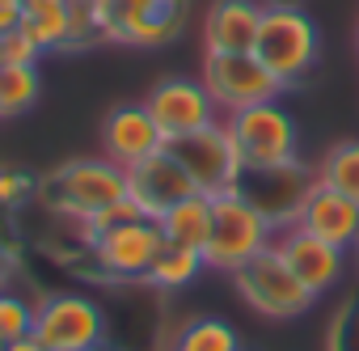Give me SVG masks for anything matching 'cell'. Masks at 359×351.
Here are the masks:
<instances>
[{"label": "cell", "mask_w": 359, "mask_h": 351, "mask_svg": "<svg viewBox=\"0 0 359 351\" xmlns=\"http://www.w3.org/2000/svg\"><path fill=\"white\" fill-rule=\"evenodd\" d=\"M22 334H34V305L18 292H0V347Z\"/></svg>", "instance_id": "obj_25"}, {"label": "cell", "mask_w": 359, "mask_h": 351, "mask_svg": "<svg viewBox=\"0 0 359 351\" xmlns=\"http://www.w3.org/2000/svg\"><path fill=\"white\" fill-rule=\"evenodd\" d=\"M102 39L123 47H165L182 34L191 0H97Z\"/></svg>", "instance_id": "obj_6"}, {"label": "cell", "mask_w": 359, "mask_h": 351, "mask_svg": "<svg viewBox=\"0 0 359 351\" xmlns=\"http://www.w3.org/2000/svg\"><path fill=\"white\" fill-rule=\"evenodd\" d=\"M165 148V135L152 119V110L144 102H131V106H114L102 123V157H110L114 165L131 169L135 161L152 157Z\"/></svg>", "instance_id": "obj_15"}, {"label": "cell", "mask_w": 359, "mask_h": 351, "mask_svg": "<svg viewBox=\"0 0 359 351\" xmlns=\"http://www.w3.org/2000/svg\"><path fill=\"white\" fill-rule=\"evenodd\" d=\"M296 225L309 229V233H317L321 241H330V246H338V250L359 246V204H351L346 195H338V191L325 187L321 178H317L313 195L304 199Z\"/></svg>", "instance_id": "obj_16"}, {"label": "cell", "mask_w": 359, "mask_h": 351, "mask_svg": "<svg viewBox=\"0 0 359 351\" xmlns=\"http://www.w3.org/2000/svg\"><path fill=\"white\" fill-rule=\"evenodd\" d=\"M317 178H321L325 187H334L338 195H346L351 204H359V140L334 144V148L317 161Z\"/></svg>", "instance_id": "obj_22"}, {"label": "cell", "mask_w": 359, "mask_h": 351, "mask_svg": "<svg viewBox=\"0 0 359 351\" xmlns=\"http://www.w3.org/2000/svg\"><path fill=\"white\" fill-rule=\"evenodd\" d=\"M22 13H26V0H0V39L18 30Z\"/></svg>", "instance_id": "obj_29"}, {"label": "cell", "mask_w": 359, "mask_h": 351, "mask_svg": "<svg viewBox=\"0 0 359 351\" xmlns=\"http://www.w3.org/2000/svg\"><path fill=\"white\" fill-rule=\"evenodd\" d=\"M275 237H279V229H275L241 191L216 195V199H212V237H208V246H203V263H208L212 271L233 275V271L245 267L254 254L271 250Z\"/></svg>", "instance_id": "obj_3"}, {"label": "cell", "mask_w": 359, "mask_h": 351, "mask_svg": "<svg viewBox=\"0 0 359 351\" xmlns=\"http://www.w3.org/2000/svg\"><path fill=\"white\" fill-rule=\"evenodd\" d=\"M173 351H241V338L224 317H191L177 330Z\"/></svg>", "instance_id": "obj_23"}, {"label": "cell", "mask_w": 359, "mask_h": 351, "mask_svg": "<svg viewBox=\"0 0 359 351\" xmlns=\"http://www.w3.org/2000/svg\"><path fill=\"white\" fill-rule=\"evenodd\" d=\"M355 47H359V30H355Z\"/></svg>", "instance_id": "obj_34"}, {"label": "cell", "mask_w": 359, "mask_h": 351, "mask_svg": "<svg viewBox=\"0 0 359 351\" xmlns=\"http://www.w3.org/2000/svg\"><path fill=\"white\" fill-rule=\"evenodd\" d=\"M0 351H47L43 343H39V334H22V338H13V343H5Z\"/></svg>", "instance_id": "obj_30"}, {"label": "cell", "mask_w": 359, "mask_h": 351, "mask_svg": "<svg viewBox=\"0 0 359 351\" xmlns=\"http://www.w3.org/2000/svg\"><path fill=\"white\" fill-rule=\"evenodd\" d=\"M262 9L258 0H212L203 13V51H254Z\"/></svg>", "instance_id": "obj_17"}, {"label": "cell", "mask_w": 359, "mask_h": 351, "mask_svg": "<svg viewBox=\"0 0 359 351\" xmlns=\"http://www.w3.org/2000/svg\"><path fill=\"white\" fill-rule=\"evenodd\" d=\"M34 334L47 351H89L106 343V313L85 292H51L34 305Z\"/></svg>", "instance_id": "obj_8"}, {"label": "cell", "mask_w": 359, "mask_h": 351, "mask_svg": "<svg viewBox=\"0 0 359 351\" xmlns=\"http://www.w3.org/2000/svg\"><path fill=\"white\" fill-rule=\"evenodd\" d=\"M89 250H93V263L102 267L106 279H144L152 271L156 254L165 250V233L156 220L135 212V216L102 229L89 241Z\"/></svg>", "instance_id": "obj_11"}, {"label": "cell", "mask_w": 359, "mask_h": 351, "mask_svg": "<svg viewBox=\"0 0 359 351\" xmlns=\"http://www.w3.org/2000/svg\"><path fill=\"white\" fill-rule=\"evenodd\" d=\"M233 288L237 296L258 313V317H271V322H292L300 313L313 309V292L300 284V275L287 267V258L271 246L262 254H254L245 267L233 271Z\"/></svg>", "instance_id": "obj_4"}, {"label": "cell", "mask_w": 359, "mask_h": 351, "mask_svg": "<svg viewBox=\"0 0 359 351\" xmlns=\"http://www.w3.org/2000/svg\"><path fill=\"white\" fill-rule=\"evenodd\" d=\"M199 271H208L203 250H191V246H169V241H165V250L156 254V263H152V271L144 275V284H148V288H161V292H177V288L195 284V279H199Z\"/></svg>", "instance_id": "obj_20"}, {"label": "cell", "mask_w": 359, "mask_h": 351, "mask_svg": "<svg viewBox=\"0 0 359 351\" xmlns=\"http://www.w3.org/2000/svg\"><path fill=\"white\" fill-rule=\"evenodd\" d=\"M39 55H43V51H39L22 30L5 34V60H9V64H39Z\"/></svg>", "instance_id": "obj_27"}, {"label": "cell", "mask_w": 359, "mask_h": 351, "mask_svg": "<svg viewBox=\"0 0 359 351\" xmlns=\"http://www.w3.org/2000/svg\"><path fill=\"white\" fill-rule=\"evenodd\" d=\"M18 30L47 55V51H68V0H26V13Z\"/></svg>", "instance_id": "obj_19"}, {"label": "cell", "mask_w": 359, "mask_h": 351, "mask_svg": "<svg viewBox=\"0 0 359 351\" xmlns=\"http://www.w3.org/2000/svg\"><path fill=\"white\" fill-rule=\"evenodd\" d=\"M275 250L287 258V267L300 275V284H304L313 296H325V292L342 279V271H346V250L321 241L317 233H309V229H300V225L279 229Z\"/></svg>", "instance_id": "obj_14"}, {"label": "cell", "mask_w": 359, "mask_h": 351, "mask_svg": "<svg viewBox=\"0 0 359 351\" xmlns=\"http://www.w3.org/2000/svg\"><path fill=\"white\" fill-rule=\"evenodd\" d=\"M89 43H106L97 0H68V51L89 47Z\"/></svg>", "instance_id": "obj_24"}, {"label": "cell", "mask_w": 359, "mask_h": 351, "mask_svg": "<svg viewBox=\"0 0 359 351\" xmlns=\"http://www.w3.org/2000/svg\"><path fill=\"white\" fill-rule=\"evenodd\" d=\"M195 191H199L195 178L182 169V161H177L169 148H161V152H152V157H144V161H135L127 169V199L148 220H161L173 204H182Z\"/></svg>", "instance_id": "obj_13"}, {"label": "cell", "mask_w": 359, "mask_h": 351, "mask_svg": "<svg viewBox=\"0 0 359 351\" xmlns=\"http://www.w3.org/2000/svg\"><path fill=\"white\" fill-rule=\"evenodd\" d=\"M224 127H229V135H233V144H237L245 169H266V165L300 161V127H296V119L279 106V98L229 114Z\"/></svg>", "instance_id": "obj_5"}, {"label": "cell", "mask_w": 359, "mask_h": 351, "mask_svg": "<svg viewBox=\"0 0 359 351\" xmlns=\"http://www.w3.org/2000/svg\"><path fill=\"white\" fill-rule=\"evenodd\" d=\"M5 64H9V60H5V39H0V68H5Z\"/></svg>", "instance_id": "obj_32"}, {"label": "cell", "mask_w": 359, "mask_h": 351, "mask_svg": "<svg viewBox=\"0 0 359 351\" xmlns=\"http://www.w3.org/2000/svg\"><path fill=\"white\" fill-rule=\"evenodd\" d=\"M144 106L152 110L165 144L169 140H182L191 131H203L212 123H220V106L208 93L203 77H165L152 85V93L144 98Z\"/></svg>", "instance_id": "obj_12"}, {"label": "cell", "mask_w": 359, "mask_h": 351, "mask_svg": "<svg viewBox=\"0 0 359 351\" xmlns=\"http://www.w3.org/2000/svg\"><path fill=\"white\" fill-rule=\"evenodd\" d=\"M34 195V183L18 169H0V208H18Z\"/></svg>", "instance_id": "obj_26"}, {"label": "cell", "mask_w": 359, "mask_h": 351, "mask_svg": "<svg viewBox=\"0 0 359 351\" xmlns=\"http://www.w3.org/2000/svg\"><path fill=\"white\" fill-rule=\"evenodd\" d=\"M156 225H161V233H165V241H169V246H191V250H203V246H208V237H212V195H203V191L187 195L182 204H173Z\"/></svg>", "instance_id": "obj_18"}, {"label": "cell", "mask_w": 359, "mask_h": 351, "mask_svg": "<svg viewBox=\"0 0 359 351\" xmlns=\"http://www.w3.org/2000/svg\"><path fill=\"white\" fill-rule=\"evenodd\" d=\"M39 195L51 212L76 220L81 229L93 225L97 216H106L110 208L131 204L127 199V169L114 165L110 157H81V161L60 165L51 178L39 183Z\"/></svg>", "instance_id": "obj_1"}, {"label": "cell", "mask_w": 359, "mask_h": 351, "mask_svg": "<svg viewBox=\"0 0 359 351\" xmlns=\"http://www.w3.org/2000/svg\"><path fill=\"white\" fill-rule=\"evenodd\" d=\"M43 93L39 64H5L0 68V119H18L26 114Z\"/></svg>", "instance_id": "obj_21"}, {"label": "cell", "mask_w": 359, "mask_h": 351, "mask_svg": "<svg viewBox=\"0 0 359 351\" xmlns=\"http://www.w3.org/2000/svg\"><path fill=\"white\" fill-rule=\"evenodd\" d=\"M203 85L216 98L220 114H237L245 106L271 102L283 93V85L271 77V68L254 51H203Z\"/></svg>", "instance_id": "obj_7"}, {"label": "cell", "mask_w": 359, "mask_h": 351, "mask_svg": "<svg viewBox=\"0 0 359 351\" xmlns=\"http://www.w3.org/2000/svg\"><path fill=\"white\" fill-rule=\"evenodd\" d=\"M165 148L182 161V169L195 178V187L203 195L216 199V195H233L241 187L245 161H241V152H237V144H233V135H229L224 123H212V127L191 131L182 140H169Z\"/></svg>", "instance_id": "obj_9"}, {"label": "cell", "mask_w": 359, "mask_h": 351, "mask_svg": "<svg viewBox=\"0 0 359 351\" xmlns=\"http://www.w3.org/2000/svg\"><path fill=\"white\" fill-rule=\"evenodd\" d=\"M351 305H342L330 322V334H325V351H346V326H351Z\"/></svg>", "instance_id": "obj_28"}, {"label": "cell", "mask_w": 359, "mask_h": 351, "mask_svg": "<svg viewBox=\"0 0 359 351\" xmlns=\"http://www.w3.org/2000/svg\"><path fill=\"white\" fill-rule=\"evenodd\" d=\"M9 271H13V267H9V254L0 250V292H5V284H9Z\"/></svg>", "instance_id": "obj_31"}, {"label": "cell", "mask_w": 359, "mask_h": 351, "mask_svg": "<svg viewBox=\"0 0 359 351\" xmlns=\"http://www.w3.org/2000/svg\"><path fill=\"white\" fill-rule=\"evenodd\" d=\"M317 187V165L304 161H287V165H266V169H245L241 173V195L275 225V229H292L300 220L304 199Z\"/></svg>", "instance_id": "obj_10"}, {"label": "cell", "mask_w": 359, "mask_h": 351, "mask_svg": "<svg viewBox=\"0 0 359 351\" xmlns=\"http://www.w3.org/2000/svg\"><path fill=\"white\" fill-rule=\"evenodd\" d=\"M89 351H110V347H106V343H102V347H89Z\"/></svg>", "instance_id": "obj_33"}, {"label": "cell", "mask_w": 359, "mask_h": 351, "mask_svg": "<svg viewBox=\"0 0 359 351\" xmlns=\"http://www.w3.org/2000/svg\"><path fill=\"white\" fill-rule=\"evenodd\" d=\"M254 55L271 68V77L283 89L300 85L317 68V60H321L317 22L300 5H266L262 9V26H258Z\"/></svg>", "instance_id": "obj_2"}]
</instances>
